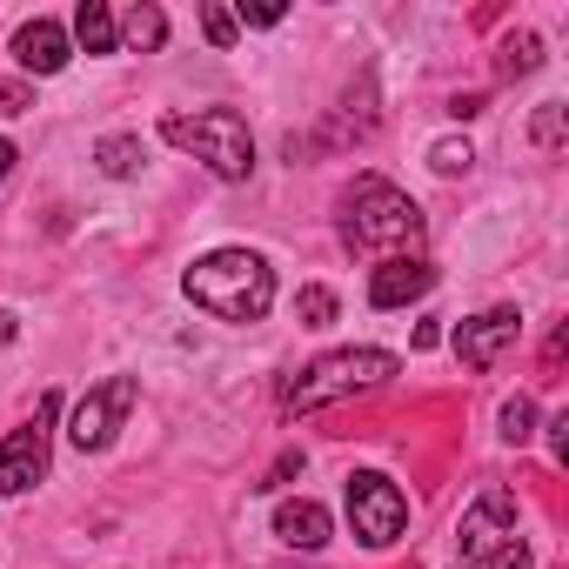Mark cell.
Returning <instances> with one entry per match:
<instances>
[{
  "label": "cell",
  "instance_id": "obj_11",
  "mask_svg": "<svg viewBox=\"0 0 569 569\" xmlns=\"http://www.w3.org/2000/svg\"><path fill=\"white\" fill-rule=\"evenodd\" d=\"M68 54H74V48H68V28H61V21H48V14H34V21L14 34V61H21L28 74H61V68H68Z\"/></svg>",
  "mask_w": 569,
  "mask_h": 569
},
{
  "label": "cell",
  "instance_id": "obj_13",
  "mask_svg": "<svg viewBox=\"0 0 569 569\" xmlns=\"http://www.w3.org/2000/svg\"><path fill=\"white\" fill-rule=\"evenodd\" d=\"M74 34H81V48L88 54H114V14H108V0H81L74 8Z\"/></svg>",
  "mask_w": 569,
  "mask_h": 569
},
{
  "label": "cell",
  "instance_id": "obj_21",
  "mask_svg": "<svg viewBox=\"0 0 569 569\" xmlns=\"http://www.w3.org/2000/svg\"><path fill=\"white\" fill-rule=\"evenodd\" d=\"M201 28H208L214 48H234V14H228V8H214V0H208V8H201Z\"/></svg>",
  "mask_w": 569,
  "mask_h": 569
},
{
  "label": "cell",
  "instance_id": "obj_10",
  "mask_svg": "<svg viewBox=\"0 0 569 569\" xmlns=\"http://www.w3.org/2000/svg\"><path fill=\"white\" fill-rule=\"evenodd\" d=\"M429 289H436V261H422V254H396V261H382L369 274V302L376 309H402V302H416Z\"/></svg>",
  "mask_w": 569,
  "mask_h": 569
},
{
  "label": "cell",
  "instance_id": "obj_24",
  "mask_svg": "<svg viewBox=\"0 0 569 569\" xmlns=\"http://www.w3.org/2000/svg\"><path fill=\"white\" fill-rule=\"evenodd\" d=\"M241 21H248V28H274V21H281V8H241Z\"/></svg>",
  "mask_w": 569,
  "mask_h": 569
},
{
  "label": "cell",
  "instance_id": "obj_6",
  "mask_svg": "<svg viewBox=\"0 0 569 569\" xmlns=\"http://www.w3.org/2000/svg\"><path fill=\"white\" fill-rule=\"evenodd\" d=\"M134 376H108L101 389H88L81 402H74V422H68V436H74V449H108L114 442V429L128 422V409H134Z\"/></svg>",
  "mask_w": 569,
  "mask_h": 569
},
{
  "label": "cell",
  "instance_id": "obj_15",
  "mask_svg": "<svg viewBox=\"0 0 569 569\" xmlns=\"http://www.w3.org/2000/svg\"><path fill=\"white\" fill-rule=\"evenodd\" d=\"M94 161H101V174L128 181V174H141V141H134V134H108V141L94 148Z\"/></svg>",
  "mask_w": 569,
  "mask_h": 569
},
{
  "label": "cell",
  "instance_id": "obj_3",
  "mask_svg": "<svg viewBox=\"0 0 569 569\" xmlns=\"http://www.w3.org/2000/svg\"><path fill=\"white\" fill-rule=\"evenodd\" d=\"M396 369H402V362H396L389 349H336V356L309 362L289 389H281V409L302 416V409H329V402H342V396H369V389H382Z\"/></svg>",
  "mask_w": 569,
  "mask_h": 569
},
{
  "label": "cell",
  "instance_id": "obj_8",
  "mask_svg": "<svg viewBox=\"0 0 569 569\" xmlns=\"http://www.w3.org/2000/svg\"><path fill=\"white\" fill-rule=\"evenodd\" d=\"M516 336H522V316L516 309H482V316H469L462 329H456V356H462V369H496L509 349H516Z\"/></svg>",
  "mask_w": 569,
  "mask_h": 569
},
{
  "label": "cell",
  "instance_id": "obj_5",
  "mask_svg": "<svg viewBox=\"0 0 569 569\" xmlns=\"http://www.w3.org/2000/svg\"><path fill=\"white\" fill-rule=\"evenodd\" d=\"M349 522H356V536L369 549H389L409 529V496L382 469H362V476H349Z\"/></svg>",
  "mask_w": 569,
  "mask_h": 569
},
{
  "label": "cell",
  "instance_id": "obj_9",
  "mask_svg": "<svg viewBox=\"0 0 569 569\" xmlns=\"http://www.w3.org/2000/svg\"><path fill=\"white\" fill-rule=\"evenodd\" d=\"M509 536H516V496H509V489H482V496H476V509H469V516H462V529H456V549L489 562Z\"/></svg>",
  "mask_w": 569,
  "mask_h": 569
},
{
  "label": "cell",
  "instance_id": "obj_17",
  "mask_svg": "<svg viewBox=\"0 0 569 569\" xmlns=\"http://www.w3.org/2000/svg\"><path fill=\"white\" fill-rule=\"evenodd\" d=\"M529 436H536V402H529V396H509V402H502V442L522 449Z\"/></svg>",
  "mask_w": 569,
  "mask_h": 569
},
{
  "label": "cell",
  "instance_id": "obj_19",
  "mask_svg": "<svg viewBox=\"0 0 569 569\" xmlns=\"http://www.w3.org/2000/svg\"><path fill=\"white\" fill-rule=\"evenodd\" d=\"M469 161H476L469 141H436V148H429V168H436V174H462Z\"/></svg>",
  "mask_w": 569,
  "mask_h": 569
},
{
  "label": "cell",
  "instance_id": "obj_23",
  "mask_svg": "<svg viewBox=\"0 0 569 569\" xmlns=\"http://www.w3.org/2000/svg\"><path fill=\"white\" fill-rule=\"evenodd\" d=\"M21 108H34V94L14 88V81H0V114H21Z\"/></svg>",
  "mask_w": 569,
  "mask_h": 569
},
{
  "label": "cell",
  "instance_id": "obj_25",
  "mask_svg": "<svg viewBox=\"0 0 569 569\" xmlns=\"http://www.w3.org/2000/svg\"><path fill=\"white\" fill-rule=\"evenodd\" d=\"M14 336H21V322H14V316H8V309H0V349H8V342H14Z\"/></svg>",
  "mask_w": 569,
  "mask_h": 569
},
{
  "label": "cell",
  "instance_id": "obj_2",
  "mask_svg": "<svg viewBox=\"0 0 569 569\" xmlns=\"http://www.w3.org/2000/svg\"><path fill=\"white\" fill-rule=\"evenodd\" d=\"M342 241L356 248V254H409L416 241H422V208L396 188V181H382V174H362L349 194H342Z\"/></svg>",
  "mask_w": 569,
  "mask_h": 569
},
{
  "label": "cell",
  "instance_id": "obj_14",
  "mask_svg": "<svg viewBox=\"0 0 569 569\" xmlns=\"http://www.w3.org/2000/svg\"><path fill=\"white\" fill-rule=\"evenodd\" d=\"M114 34H121L128 48H141V54H154V48L168 41V14H161V8H134V14H128V21H121Z\"/></svg>",
  "mask_w": 569,
  "mask_h": 569
},
{
  "label": "cell",
  "instance_id": "obj_12",
  "mask_svg": "<svg viewBox=\"0 0 569 569\" xmlns=\"http://www.w3.org/2000/svg\"><path fill=\"white\" fill-rule=\"evenodd\" d=\"M274 536L289 549H322L329 542V509L322 502H281L274 509Z\"/></svg>",
  "mask_w": 569,
  "mask_h": 569
},
{
  "label": "cell",
  "instance_id": "obj_16",
  "mask_svg": "<svg viewBox=\"0 0 569 569\" xmlns=\"http://www.w3.org/2000/svg\"><path fill=\"white\" fill-rule=\"evenodd\" d=\"M336 309H342L336 289H302V296H296V322H302V329H329Z\"/></svg>",
  "mask_w": 569,
  "mask_h": 569
},
{
  "label": "cell",
  "instance_id": "obj_1",
  "mask_svg": "<svg viewBox=\"0 0 569 569\" xmlns=\"http://www.w3.org/2000/svg\"><path fill=\"white\" fill-rule=\"evenodd\" d=\"M188 296L214 322H261L274 302V268L254 248H214L188 268Z\"/></svg>",
  "mask_w": 569,
  "mask_h": 569
},
{
  "label": "cell",
  "instance_id": "obj_7",
  "mask_svg": "<svg viewBox=\"0 0 569 569\" xmlns=\"http://www.w3.org/2000/svg\"><path fill=\"white\" fill-rule=\"evenodd\" d=\"M48 416H54V396L34 409V422H21L8 442H0V496H21L48 476Z\"/></svg>",
  "mask_w": 569,
  "mask_h": 569
},
{
  "label": "cell",
  "instance_id": "obj_18",
  "mask_svg": "<svg viewBox=\"0 0 569 569\" xmlns=\"http://www.w3.org/2000/svg\"><path fill=\"white\" fill-rule=\"evenodd\" d=\"M536 61H542V41L536 34H509L502 41V74H536Z\"/></svg>",
  "mask_w": 569,
  "mask_h": 569
},
{
  "label": "cell",
  "instance_id": "obj_4",
  "mask_svg": "<svg viewBox=\"0 0 569 569\" xmlns=\"http://www.w3.org/2000/svg\"><path fill=\"white\" fill-rule=\"evenodd\" d=\"M161 134H168L181 154L208 161V174H221V181H248V174H254V134H248V121H241L234 108L168 114V121H161Z\"/></svg>",
  "mask_w": 569,
  "mask_h": 569
},
{
  "label": "cell",
  "instance_id": "obj_26",
  "mask_svg": "<svg viewBox=\"0 0 569 569\" xmlns=\"http://www.w3.org/2000/svg\"><path fill=\"white\" fill-rule=\"evenodd\" d=\"M8 174H14V148H8V141H0V181H8Z\"/></svg>",
  "mask_w": 569,
  "mask_h": 569
},
{
  "label": "cell",
  "instance_id": "obj_20",
  "mask_svg": "<svg viewBox=\"0 0 569 569\" xmlns=\"http://www.w3.org/2000/svg\"><path fill=\"white\" fill-rule=\"evenodd\" d=\"M536 141H542L549 154L562 148V101H542V108H536Z\"/></svg>",
  "mask_w": 569,
  "mask_h": 569
},
{
  "label": "cell",
  "instance_id": "obj_22",
  "mask_svg": "<svg viewBox=\"0 0 569 569\" xmlns=\"http://www.w3.org/2000/svg\"><path fill=\"white\" fill-rule=\"evenodd\" d=\"M489 569H529V542H522V536H509V542L489 556Z\"/></svg>",
  "mask_w": 569,
  "mask_h": 569
}]
</instances>
